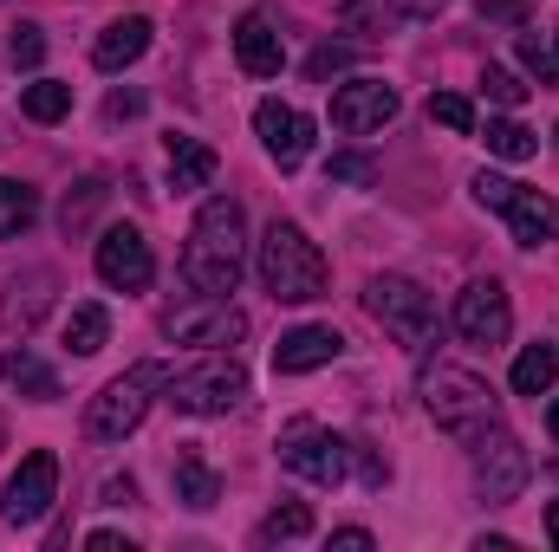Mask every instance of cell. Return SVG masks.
Listing matches in <instances>:
<instances>
[{
    "mask_svg": "<svg viewBox=\"0 0 559 552\" xmlns=\"http://www.w3.org/2000/svg\"><path fill=\"white\" fill-rule=\"evenodd\" d=\"M345 59H352V52H345V46H319V52H312V59H306V72H312V79H332V72H338V65H345Z\"/></svg>",
    "mask_w": 559,
    "mask_h": 552,
    "instance_id": "cell-35",
    "label": "cell"
},
{
    "mask_svg": "<svg viewBox=\"0 0 559 552\" xmlns=\"http://www.w3.org/2000/svg\"><path fill=\"white\" fill-rule=\"evenodd\" d=\"M475 475H481V494H488V501H514V494L527 488V448L495 429V448L481 442V468H475Z\"/></svg>",
    "mask_w": 559,
    "mask_h": 552,
    "instance_id": "cell-15",
    "label": "cell"
},
{
    "mask_svg": "<svg viewBox=\"0 0 559 552\" xmlns=\"http://www.w3.org/2000/svg\"><path fill=\"white\" fill-rule=\"evenodd\" d=\"M7 59H13V65H39V59H46V39H39V26H13V39H7Z\"/></svg>",
    "mask_w": 559,
    "mask_h": 552,
    "instance_id": "cell-33",
    "label": "cell"
},
{
    "mask_svg": "<svg viewBox=\"0 0 559 552\" xmlns=\"http://www.w3.org/2000/svg\"><path fill=\"white\" fill-rule=\"evenodd\" d=\"M280 461L299 475V481H312V488H338L345 481V461H352V442L345 435H332L325 422H286V435H280Z\"/></svg>",
    "mask_w": 559,
    "mask_h": 552,
    "instance_id": "cell-6",
    "label": "cell"
},
{
    "mask_svg": "<svg viewBox=\"0 0 559 552\" xmlns=\"http://www.w3.org/2000/svg\"><path fill=\"white\" fill-rule=\"evenodd\" d=\"M105 195H111V189H105V176H92V182H79V195H66V208H59V221H66V235H72V228H85V221H92V208H98Z\"/></svg>",
    "mask_w": 559,
    "mask_h": 552,
    "instance_id": "cell-29",
    "label": "cell"
},
{
    "mask_svg": "<svg viewBox=\"0 0 559 552\" xmlns=\"http://www.w3.org/2000/svg\"><path fill=\"white\" fill-rule=\"evenodd\" d=\"M248 274V215L235 195H209L195 228H189V248H182V279L195 292H215L228 299Z\"/></svg>",
    "mask_w": 559,
    "mask_h": 552,
    "instance_id": "cell-1",
    "label": "cell"
},
{
    "mask_svg": "<svg viewBox=\"0 0 559 552\" xmlns=\"http://www.w3.org/2000/svg\"><path fill=\"white\" fill-rule=\"evenodd\" d=\"M332 547H345V552H371L378 540H371L365 527H338V533H332Z\"/></svg>",
    "mask_w": 559,
    "mask_h": 552,
    "instance_id": "cell-36",
    "label": "cell"
},
{
    "mask_svg": "<svg viewBox=\"0 0 559 552\" xmlns=\"http://www.w3.org/2000/svg\"><path fill=\"white\" fill-rule=\"evenodd\" d=\"M423 410L436 416V429L455 435V442H488L501 429L495 391L475 371H462V364H429L423 371Z\"/></svg>",
    "mask_w": 559,
    "mask_h": 552,
    "instance_id": "cell-2",
    "label": "cell"
},
{
    "mask_svg": "<svg viewBox=\"0 0 559 552\" xmlns=\"http://www.w3.org/2000/svg\"><path fill=\"white\" fill-rule=\"evenodd\" d=\"M547 429H554V442H559V397H554V410H547Z\"/></svg>",
    "mask_w": 559,
    "mask_h": 552,
    "instance_id": "cell-40",
    "label": "cell"
},
{
    "mask_svg": "<svg viewBox=\"0 0 559 552\" xmlns=\"http://www.w3.org/2000/svg\"><path fill=\"white\" fill-rule=\"evenodd\" d=\"M105 338H111V319H105V305H79V312L66 319V345H72V358H92V351H105Z\"/></svg>",
    "mask_w": 559,
    "mask_h": 552,
    "instance_id": "cell-24",
    "label": "cell"
},
{
    "mask_svg": "<svg viewBox=\"0 0 559 552\" xmlns=\"http://www.w3.org/2000/svg\"><path fill=\"white\" fill-rule=\"evenodd\" d=\"M325 176H332V182H378V163H371V156H332Z\"/></svg>",
    "mask_w": 559,
    "mask_h": 552,
    "instance_id": "cell-34",
    "label": "cell"
},
{
    "mask_svg": "<svg viewBox=\"0 0 559 552\" xmlns=\"http://www.w3.org/2000/svg\"><path fill=\"white\" fill-rule=\"evenodd\" d=\"M105 501H111V507H124V501H138V481H131V475H124V481H105Z\"/></svg>",
    "mask_w": 559,
    "mask_h": 552,
    "instance_id": "cell-37",
    "label": "cell"
},
{
    "mask_svg": "<svg viewBox=\"0 0 559 552\" xmlns=\"http://www.w3.org/2000/svg\"><path fill=\"white\" fill-rule=\"evenodd\" d=\"M338 351H345V338H338L332 325H299V332H286L274 345V371L280 377H306V371L332 364Z\"/></svg>",
    "mask_w": 559,
    "mask_h": 552,
    "instance_id": "cell-14",
    "label": "cell"
},
{
    "mask_svg": "<svg viewBox=\"0 0 559 552\" xmlns=\"http://www.w3.org/2000/svg\"><path fill=\"white\" fill-rule=\"evenodd\" d=\"M501 215H508L514 248H554V241H559V202H554V195H540V189H521Z\"/></svg>",
    "mask_w": 559,
    "mask_h": 552,
    "instance_id": "cell-16",
    "label": "cell"
},
{
    "mask_svg": "<svg viewBox=\"0 0 559 552\" xmlns=\"http://www.w3.org/2000/svg\"><path fill=\"white\" fill-rule=\"evenodd\" d=\"M98 279H105L111 292H143V286L156 279V254H150V241H143L131 221L98 235Z\"/></svg>",
    "mask_w": 559,
    "mask_h": 552,
    "instance_id": "cell-12",
    "label": "cell"
},
{
    "mask_svg": "<svg viewBox=\"0 0 559 552\" xmlns=\"http://www.w3.org/2000/svg\"><path fill=\"white\" fill-rule=\"evenodd\" d=\"M241 397H248V371L235 358H209V364L169 377V404L189 416H228Z\"/></svg>",
    "mask_w": 559,
    "mask_h": 552,
    "instance_id": "cell-7",
    "label": "cell"
},
{
    "mask_svg": "<svg viewBox=\"0 0 559 552\" xmlns=\"http://www.w3.org/2000/svg\"><path fill=\"white\" fill-rule=\"evenodd\" d=\"M547 540H554V547H559V501H554V507H547Z\"/></svg>",
    "mask_w": 559,
    "mask_h": 552,
    "instance_id": "cell-39",
    "label": "cell"
},
{
    "mask_svg": "<svg viewBox=\"0 0 559 552\" xmlns=\"http://www.w3.org/2000/svg\"><path fill=\"white\" fill-rule=\"evenodd\" d=\"M254 131H261V143H267V156H274L280 169H299L306 149H312V118L293 111V105H280V98H261Z\"/></svg>",
    "mask_w": 559,
    "mask_h": 552,
    "instance_id": "cell-13",
    "label": "cell"
},
{
    "mask_svg": "<svg viewBox=\"0 0 559 552\" xmlns=\"http://www.w3.org/2000/svg\"><path fill=\"white\" fill-rule=\"evenodd\" d=\"M455 332L468 345H508L514 332V305H508V286L501 279H468L455 292Z\"/></svg>",
    "mask_w": 559,
    "mask_h": 552,
    "instance_id": "cell-9",
    "label": "cell"
},
{
    "mask_svg": "<svg viewBox=\"0 0 559 552\" xmlns=\"http://www.w3.org/2000/svg\"><path fill=\"white\" fill-rule=\"evenodd\" d=\"M514 195H521V182H508V176H495V169H481V176H475V202H481V208H495V215H501Z\"/></svg>",
    "mask_w": 559,
    "mask_h": 552,
    "instance_id": "cell-32",
    "label": "cell"
},
{
    "mask_svg": "<svg viewBox=\"0 0 559 552\" xmlns=\"http://www.w3.org/2000/svg\"><path fill=\"white\" fill-rule=\"evenodd\" d=\"M554 377H559V351L554 345H527V351L514 358V391H521V397H547Z\"/></svg>",
    "mask_w": 559,
    "mask_h": 552,
    "instance_id": "cell-22",
    "label": "cell"
},
{
    "mask_svg": "<svg viewBox=\"0 0 559 552\" xmlns=\"http://www.w3.org/2000/svg\"><path fill=\"white\" fill-rule=\"evenodd\" d=\"M306 533H312V514H306L299 501H293V507H274L267 527H261V540H306Z\"/></svg>",
    "mask_w": 559,
    "mask_h": 552,
    "instance_id": "cell-30",
    "label": "cell"
},
{
    "mask_svg": "<svg viewBox=\"0 0 559 552\" xmlns=\"http://www.w3.org/2000/svg\"><path fill=\"white\" fill-rule=\"evenodd\" d=\"M33 221H39V189L0 182V241H7V235H26Z\"/></svg>",
    "mask_w": 559,
    "mask_h": 552,
    "instance_id": "cell-25",
    "label": "cell"
},
{
    "mask_svg": "<svg viewBox=\"0 0 559 552\" xmlns=\"http://www.w3.org/2000/svg\"><path fill=\"white\" fill-rule=\"evenodd\" d=\"M150 20L143 13H124V20H111L105 33H98V46H92V65L98 72H124V65H138L143 52H150Z\"/></svg>",
    "mask_w": 559,
    "mask_h": 552,
    "instance_id": "cell-17",
    "label": "cell"
},
{
    "mask_svg": "<svg viewBox=\"0 0 559 552\" xmlns=\"http://www.w3.org/2000/svg\"><path fill=\"white\" fill-rule=\"evenodd\" d=\"M0 377H7L13 391H26L33 404H52V397H59V377H52L33 351H7V358H0Z\"/></svg>",
    "mask_w": 559,
    "mask_h": 552,
    "instance_id": "cell-20",
    "label": "cell"
},
{
    "mask_svg": "<svg viewBox=\"0 0 559 552\" xmlns=\"http://www.w3.org/2000/svg\"><path fill=\"white\" fill-rule=\"evenodd\" d=\"M261 286L274 292L280 305H306V299H319L325 286H332V267H325V254L306 241V228H293V221H274L267 235H261Z\"/></svg>",
    "mask_w": 559,
    "mask_h": 552,
    "instance_id": "cell-3",
    "label": "cell"
},
{
    "mask_svg": "<svg viewBox=\"0 0 559 552\" xmlns=\"http://www.w3.org/2000/svg\"><path fill=\"white\" fill-rule=\"evenodd\" d=\"M554 137H559V131H554Z\"/></svg>",
    "mask_w": 559,
    "mask_h": 552,
    "instance_id": "cell-41",
    "label": "cell"
},
{
    "mask_svg": "<svg viewBox=\"0 0 559 552\" xmlns=\"http://www.w3.org/2000/svg\"><path fill=\"white\" fill-rule=\"evenodd\" d=\"M215 494H222L215 468H209L202 455H182V461H176V501H182V507H195V514H209V507H215Z\"/></svg>",
    "mask_w": 559,
    "mask_h": 552,
    "instance_id": "cell-21",
    "label": "cell"
},
{
    "mask_svg": "<svg viewBox=\"0 0 559 552\" xmlns=\"http://www.w3.org/2000/svg\"><path fill=\"white\" fill-rule=\"evenodd\" d=\"M85 547H92V552H131V540H124V533H92Z\"/></svg>",
    "mask_w": 559,
    "mask_h": 552,
    "instance_id": "cell-38",
    "label": "cell"
},
{
    "mask_svg": "<svg viewBox=\"0 0 559 552\" xmlns=\"http://www.w3.org/2000/svg\"><path fill=\"white\" fill-rule=\"evenodd\" d=\"M52 494H59V461H52L46 448H33V455L13 468L7 494H0L7 527H33V520H46V514H52Z\"/></svg>",
    "mask_w": 559,
    "mask_h": 552,
    "instance_id": "cell-11",
    "label": "cell"
},
{
    "mask_svg": "<svg viewBox=\"0 0 559 552\" xmlns=\"http://www.w3.org/2000/svg\"><path fill=\"white\" fill-rule=\"evenodd\" d=\"M163 384H169L163 364H138V371L111 377V384L85 404V435H92V442H124L143 416H150V391H163Z\"/></svg>",
    "mask_w": 559,
    "mask_h": 552,
    "instance_id": "cell-4",
    "label": "cell"
},
{
    "mask_svg": "<svg viewBox=\"0 0 559 552\" xmlns=\"http://www.w3.org/2000/svg\"><path fill=\"white\" fill-rule=\"evenodd\" d=\"M235 59H241V72H248V79H280V65H286V46H280L274 20L248 13V20L235 26Z\"/></svg>",
    "mask_w": 559,
    "mask_h": 552,
    "instance_id": "cell-18",
    "label": "cell"
},
{
    "mask_svg": "<svg viewBox=\"0 0 559 552\" xmlns=\"http://www.w3.org/2000/svg\"><path fill=\"white\" fill-rule=\"evenodd\" d=\"M397 111H404V98H397V85H384V79H352V85L332 92V124H338L345 137H371V131H384Z\"/></svg>",
    "mask_w": 559,
    "mask_h": 552,
    "instance_id": "cell-10",
    "label": "cell"
},
{
    "mask_svg": "<svg viewBox=\"0 0 559 552\" xmlns=\"http://www.w3.org/2000/svg\"><path fill=\"white\" fill-rule=\"evenodd\" d=\"M20 111H26L33 124H59V118L72 111V85H59V79H39V85H26V92H20Z\"/></svg>",
    "mask_w": 559,
    "mask_h": 552,
    "instance_id": "cell-23",
    "label": "cell"
},
{
    "mask_svg": "<svg viewBox=\"0 0 559 552\" xmlns=\"http://www.w3.org/2000/svg\"><path fill=\"white\" fill-rule=\"evenodd\" d=\"M521 59L534 65L540 85H559V33H547V39L540 33H521Z\"/></svg>",
    "mask_w": 559,
    "mask_h": 552,
    "instance_id": "cell-28",
    "label": "cell"
},
{
    "mask_svg": "<svg viewBox=\"0 0 559 552\" xmlns=\"http://www.w3.org/2000/svg\"><path fill=\"white\" fill-rule=\"evenodd\" d=\"M429 124H442V131H455V137H475V105H468L462 92H436V98H429Z\"/></svg>",
    "mask_w": 559,
    "mask_h": 552,
    "instance_id": "cell-27",
    "label": "cell"
},
{
    "mask_svg": "<svg viewBox=\"0 0 559 552\" xmlns=\"http://www.w3.org/2000/svg\"><path fill=\"white\" fill-rule=\"evenodd\" d=\"M481 92H488L495 105H508V111H514V105H527V85H521L508 65H488V72H481Z\"/></svg>",
    "mask_w": 559,
    "mask_h": 552,
    "instance_id": "cell-31",
    "label": "cell"
},
{
    "mask_svg": "<svg viewBox=\"0 0 559 552\" xmlns=\"http://www.w3.org/2000/svg\"><path fill=\"white\" fill-rule=\"evenodd\" d=\"M215 182V149L202 137H169V189L189 195V189H209Z\"/></svg>",
    "mask_w": 559,
    "mask_h": 552,
    "instance_id": "cell-19",
    "label": "cell"
},
{
    "mask_svg": "<svg viewBox=\"0 0 559 552\" xmlns=\"http://www.w3.org/2000/svg\"><path fill=\"white\" fill-rule=\"evenodd\" d=\"M481 143L495 149V156H508V163H527L534 149H540V137L521 124V118H488V131H481Z\"/></svg>",
    "mask_w": 559,
    "mask_h": 552,
    "instance_id": "cell-26",
    "label": "cell"
},
{
    "mask_svg": "<svg viewBox=\"0 0 559 552\" xmlns=\"http://www.w3.org/2000/svg\"><path fill=\"white\" fill-rule=\"evenodd\" d=\"M163 332H169L176 345H209V351H222V345H241V338H248V319H241L228 299L195 292L189 305H169V312H163Z\"/></svg>",
    "mask_w": 559,
    "mask_h": 552,
    "instance_id": "cell-8",
    "label": "cell"
},
{
    "mask_svg": "<svg viewBox=\"0 0 559 552\" xmlns=\"http://www.w3.org/2000/svg\"><path fill=\"white\" fill-rule=\"evenodd\" d=\"M365 312H371L397 345H411V351H423V345L436 338V305H429V292H423L417 279H404V274L371 279V286H365Z\"/></svg>",
    "mask_w": 559,
    "mask_h": 552,
    "instance_id": "cell-5",
    "label": "cell"
}]
</instances>
